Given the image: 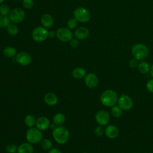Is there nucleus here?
I'll return each instance as SVG.
<instances>
[{
  "mask_svg": "<svg viewBox=\"0 0 153 153\" xmlns=\"http://www.w3.org/2000/svg\"><path fill=\"white\" fill-rule=\"evenodd\" d=\"M10 13L9 7L6 4H2L0 5V14L4 16H7Z\"/></svg>",
  "mask_w": 153,
  "mask_h": 153,
  "instance_id": "c85d7f7f",
  "label": "nucleus"
},
{
  "mask_svg": "<svg viewBox=\"0 0 153 153\" xmlns=\"http://www.w3.org/2000/svg\"><path fill=\"white\" fill-rule=\"evenodd\" d=\"M55 36H56V33H55L54 31L50 30L48 32V37L50 38H54Z\"/></svg>",
  "mask_w": 153,
  "mask_h": 153,
  "instance_id": "c9c22d12",
  "label": "nucleus"
},
{
  "mask_svg": "<svg viewBox=\"0 0 153 153\" xmlns=\"http://www.w3.org/2000/svg\"><path fill=\"white\" fill-rule=\"evenodd\" d=\"M41 22L44 27L49 28L53 26L54 20L50 14H44L41 16Z\"/></svg>",
  "mask_w": 153,
  "mask_h": 153,
  "instance_id": "a211bd4d",
  "label": "nucleus"
},
{
  "mask_svg": "<svg viewBox=\"0 0 153 153\" xmlns=\"http://www.w3.org/2000/svg\"><path fill=\"white\" fill-rule=\"evenodd\" d=\"M146 88L147 90L153 93V78L149 79L147 83H146Z\"/></svg>",
  "mask_w": 153,
  "mask_h": 153,
  "instance_id": "72a5a7b5",
  "label": "nucleus"
},
{
  "mask_svg": "<svg viewBox=\"0 0 153 153\" xmlns=\"http://www.w3.org/2000/svg\"><path fill=\"white\" fill-rule=\"evenodd\" d=\"M72 76L75 79H81L86 75L85 70L81 67L75 68L72 72Z\"/></svg>",
  "mask_w": 153,
  "mask_h": 153,
  "instance_id": "6ab92c4d",
  "label": "nucleus"
},
{
  "mask_svg": "<svg viewBox=\"0 0 153 153\" xmlns=\"http://www.w3.org/2000/svg\"><path fill=\"white\" fill-rule=\"evenodd\" d=\"M44 102L48 106H54L58 102L57 96L53 93H48L44 97Z\"/></svg>",
  "mask_w": 153,
  "mask_h": 153,
  "instance_id": "dca6fc26",
  "label": "nucleus"
},
{
  "mask_svg": "<svg viewBox=\"0 0 153 153\" xmlns=\"http://www.w3.org/2000/svg\"><path fill=\"white\" fill-rule=\"evenodd\" d=\"M5 150L8 153H15L17 150V148L15 144L10 143L6 146Z\"/></svg>",
  "mask_w": 153,
  "mask_h": 153,
  "instance_id": "c756f323",
  "label": "nucleus"
},
{
  "mask_svg": "<svg viewBox=\"0 0 153 153\" xmlns=\"http://www.w3.org/2000/svg\"><path fill=\"white\" fill-rule=\"evenodd\" d=\"M56 36L62 42H68L73 38V34L69 28L60 27L56 32Z\"/></svg>",
  "mask_w": 153,
  "mask_h": 153,
  "instance_id": "6e6552de",
  "label": "nucleus"
},
{
  "mask_svg": "<svg viewBox=\"0 0 153 153\" xmlns=\"http://www.w3.org/2000/svg\"><path fill=\"white\" fill-rule=\"evenodd\" d=\"M95 119L99 126L107 125L110 120L109 113L105 110H100L97 111L95 115Z\"/></svg>",
  "mask_w": 153,
  "mask_h": 153,
  "instance_id": "9d476101",
  "label": "nucleus"
},
{
  "mask_svg": "<svg viewBox=\"0 0 153 153\" xmlns=\"http://www.w3.org/2000/svg\"><path fill=\"white\" fill-rule=\"evenodd\" d=\"M139 62H138V60L136 59V58L133 57L132 59H131L128 62V65L130 66V67H131V68H134L136 66H138Z\"/></svg>",
  "mask_w": 153,
  "mask_h": 153,
  "instance_id": "473e14b6",
  "label": "nucleus"
},
{
  "mask_svg": "<svg viewBox=\"0 0 153 153\" xmlns=\"http://www.w3.org/2000/svg\"><path fill=\"white\" fill-rule=\"evenodd\" d=\"M74 18L79 22H88L91 17L89 11L84 7H78L74 12Z\"/></svg>",
  "mask_w": 153,
  "mask_h": 153,
  "instance_id": "39448f33",
  "label": "nucleus"
},
{
  "mask_svg": "<svg viewBox=\"0 0 153 153\" xmlns=\"http://www.w3.org/2000/svg\"><path fill=\"white\" fill-rule=\"evenodd\" d=\"M111 112L113 117L115 118H119L123 114V109L118 105H114L112 106Z\"/></svg>",
  "mask_w": 153,
  "mask_h": 153,
  "instance_id": "b1692460",
  "label": "nucleus"
},
{
  "mask_svg": "<svg viewBox=\"0 0 153 153\" xmlns=\"http://www.w3.org/2000/svg\"><path fill=\"white\" fill-rule=\"evenodd\" d=\"M118 99V94L113 90H106L103 91L100 96L101 103L107 107H112L117 103Z\"/></svg>",
  "mask_w": 153,
  "mask_h": 153,
  "instance_id": "f257e3e1",
  "label": "nucleus"
},
{
  "mask_svg": "<svg viewBox=\"0 0 153 153\" xmlns=\"http://www.w3.org/2000/svg\"><path fill=\"white\" fill-rule=\"evenodd\" d=\"M150 72H151V76H152V77L153 78V64H152V66H151Z\"/></svg>",
  "mask_w": 153,
  "mask_h": 153,
  "instance_id": "4c0bfd02",
  "label": "nucleus"
},
{
  "mask_svg": "<svg viewBox=\"0 0 153 153\" xmlns=\"http://www.w3.org/2000/svg\"><path fill=\"white\" fill-rule=\"evenodd\" d=\"M36 127L41 131L48 129L50 126L49 119L45 117H40L36 120Z\"/></svg>",
  "mask_w": 153,
  "mask_h": 153,
  "instance_id": "ddd939ff",
  "label": "nucleus"
},
{
  "mask_svg": "<svg viewBox=\"0 0 153 153\" xmlns=\"http://www.w3.org/2000/svg\"><path fill=\"white\" fill-rule=\"evenodd\" d=\"M17 1H20V0H17Z\"/></svg>",
  "mask_w": 153,
  "mask_h": 153,
  "instance_id": "ea45409f",
  "label": "nucleus"
},
{
  "mask_svg": "<svg viewBox=\"0 0 153 153\" xmlns=\"http://www.w3.org/2000/svg\"><path fill=\"white\" fill-rule=\"evenodd\" d=\"M25 17V13L23 10L19 8L13 9L9 14V19L14 23H18L22 22Z\"/></svg>",
  "mask_w": 153,
  "mask_h": 153,
  "instance_id": "1a4fd4ad",
  "label": "nucleus"
},
{
  "mask_svg": "<svg viewBox=\"0 0 153 153\" xmlns=\"http://www.w3.org/2000/svg\"><path fill=\"white\" fill-rule=\"evenodd\" d=\"M69 44L72 47L76 48L79 45V41L78 39L76 38H72L70 41H69Z\"/></svg>",
  "mask_w": 153,
  "mask_h": 153,
  "instance_id": "f704fd0d",
  "label": "nucleus"
},
{
  "mask_svg": "<svg viewBox=\"0 0 153 153\" xmlns=\"http://www.w3.org/2000/svg\"><path fill=\"white\" fill-rule=\"evenodd\" d=\"M32 37L35 42H42L48 37V31L44 27H36L32 31Z\"/></svg>",
  "mask_w": 153,
  "mask_h": 153,
  "instance_id": "423d86ee",
  "label": "nucleus"
},
{
  "mask_svg": "<svg viewBox=\"0 0 153 153\" xmlns=\"http://www.w3.org/2000/svg\"><path fill=\"white\" fill-rule=\"evenodd\" d=\"M105 133L108 138L115 139L119 134V130L118 127L114 125H109L106 127Z\"/></svg>",
  "mask_w": 153,
  "mask_h": 153,
  "instance_id": "4468645a",
  "label": "nucleus"
},
{
  "mask_svg": "<svg viewBox=\"0 0 153 153\" xmlns=\"http://www.w3.org/2000/svg\"><path fill=\"white\" fill-rule=\"evenodd\" d=\"M3 54L5 57L11 58L16 55V50L13 47L8 46L3 50Z\"/></svg>",
  "mask_w": 153,
  "mask_h": 153,
  "instance_id": "4be33fe9",
  "label": "nucleus"
},
{
  "mask_svg": "<svg viewBox=\"0 0 153 153\" xmlns=\"http://www.w3.org/2000/svg\"><path fill=\"white\" fill-rule=\"evenodd\" d=\"M48 153H62V152L57 148H53L50 149Z\"/></svg>",
  "mask_w": 153,
  "mask_h": 153,
  "instance_id": "e433bc0d",
  "label": "nucleus"
},
{
  "mask_svg": "<svg viewBox=\"0 0 153 153\" xmlns=\"http://www.w3.org/2000/svg\"><path fill=\"white\" fill-rule=\"evenodd\" d=\"M69 131L65 127L57 126L53 129V136L54 140L59 144L66 143L69 139Z\"/></svg>",
  "mask_w": 153,
  "mask_h": 153,
  "instance_id": "f03ea898",
  "label": "nucleus"
},
{
  "mask_svg": "<svg viewBox=\"0 0 153 153\" xmlns=\"http://www.w3.org/2000/svg\"><path fill=\"white\" fill-rule=\"evenodd\" d=\"M25 123L29 128L33 127L36 124V119L33 115L29 114L25 118Z\"/></svg>",
  "mask_w": 153,
  "mask_h": 153,
  "instance_id": "5701e85b",
  "label": "nucleus"
},
{
  "mask_svg": "<svg viewBox=\"0 0 153 153\" xmlns=\"http://www.w3.org/2000/svg\"><path fill=\"white\" fill-rule=\"evenodd\" d=\"M118 105L124 111H128L131 109L133 106V102L131 98L125 94H121L120 97H118Z\"/></svg>",
  "mask_w": 153,
  "mask_h": 153,
  "instance_id": "0eeeda50",
  "label": "nucleus"
},
{
  "mask_svg": "<svg viewBox=\"0 0 153 153\" xmlns=\"http://www.w3.org/2000/svg\"><path fill=\"white\" fill-rule=\"evenodd\" d=\"M8 33L11 36H15L17 34L19 29L18 27L14 24H10L7 29Z\"/></svg>",
  "mask_w": 153,
  "mask_h": 153,
  "instance_id": "bb28decb",
  "label": "nucleus"
},
{
  "mask_svg": "<svg viewBox=\"0 0 153 153\" xmlns=\"http://www.w3.org/2000/svg\"><path fill=\"white\" fill-rule=\"evenodd\" d=\"M67 26L69 29H74L78 26V21L75 18L70 19L67 22Z\"/></svg>",
  "mask_w": 153,
  "mask_h": 153,
  "instance_id": "cd10ccee",
  "label": "nucleus"
},
{
  "mask_svg": "<svg viewBox=\"0 0 153 153\" xmlns=\"http://www.w3.org/2000/svg\"><path fill=\"white\" fill-rule=\"evenodd\" d=\"M23 5L26 9H30L33 5V0H23Z\"/></svg>",
  "mask_w": 153,
  "mask_h": 153,
  "instance_id": "2f4dec72",
  "label": "nucleus"
},
{
  "mask_svg": "<svg viewBox=\"0 0 153 153\" xmlns=\"http://www.w3.org/2000/svg\"><path fill=\"white\" fill-rule=\"evenodd\" d=\"M137 67L139 72L143 74H148L150 71V69H151V66L145 60H141L139 63Z\"/></svg>",
  "mask_w": 153,
  "mask_h": 153,
  "instance_id": "aec40b11",
  "label": "nucleus"
},
{
  "mask_svg": "<svg viewBox=\"0 0 153 153\" xmlns=\"http://www.w3.org/2000/svg\"><path fill=\"white\" fill-rule=\"evenodd\" d=\"M131 54L133 57L141 61L148 56L149 50L146 45L142 43H137L132 47Z\"/></svg>",
  "mask_w": 153,
  "mask_h": 153,
  "instance_id": "7ed1b4c3",
  "label": "nucleus"
},
{
  "mask_svg": "<svg viewBox=\"0 0 153 153\" xmlns=\"http://www.w3.org/2000/svg\"><path fill=\"white\" fill-rule=\"evenodd\" d=\"M88 35H89L88 29L87 27H83V26L77 28L74 32V36L75 38L79 40H82L87 38Z\"/></svg>",
  "mask_w": 153,
  "mask_h": 153,
  "instance_id": "2eb2a0df",
  "label": "nucleus"
},
{
  "mask_svg": "<svg viewBox=\"0 0 153 153\" xmlns=\"http://www.w3.org/2000/svg\"><path fill=\"white\" fill-rule=\"evenodd\" d=\"M16 62L22 66H27L32 62L31 56L25 51L19 53L16 56Z\"/></svg>",
  "mask_w": 153,
  "mask_h": 153,
  "instance_id": "9b49d317",
  "label": "nucleus"
},
{
  "mask_svg": "<svg viewBox=\"0 0 153 153\" xmlns=\"http://www.w3.org/2000/svg\"><path fill=\"white\" fill-rule=\"evenodd\" d=\"M85 85L90 88H94L97 87L99 82L98 77L94 73H88L84 76Z\"/></svg>",
  "mask_w": 153,
  "mask_h": 153,
  "instance_id": "f8f14e48",
  "label": "nucleus"
},
{
  "mask_svg": "<svg viewBox=\"0 0 153 153\" xmlns=\"http://www.w3.org/2000/svg\"><path fill=\"white\" fill-rule=\"evenodd\" d=\"M3 1H4V0H0V4H1Z\"/></svg>",
  "mask_w": 153,
  "mask_h": 153,
  "instance_id": "58836bf2",
  "label": "nucleus"
},
{
  "mask_svg": "<svg viewBox=\"0 0 153 153\" xmlns=\"http://www.w3.org/2000/svg\"><path fill=\"white\" fill-rule=\"evenodd\" d=\"M105 133V130L102 126H99L94 129V133L98 137H101Z\"/></svg>",
  "mask_w": 153,
  "mask_h": 153,
  "instance_id": "7c9ffc66",
  "label": "nucleus"
},
{
  "mask_svg": "<svg viewBox=\"0 0 153 153\" xmlns=\"http://www.w3.org/2000/svg\"><path fill=\"white\" fill-rule=\"evenodd\" d=\"M10 20L9 17L7 16H4L0 14V27L5 28L7 27L10 24Z\"/></svg>",
  "mask_w": 153,
  "mask_h": 153,
  "instance_id": "393cba45",
  "label": "nucleus"
},
{
  "mask_svg": "<svg viewBox=\"0 0 153 153\" xmlns=\"http://www.w3.org/2000/svg\"><path fill=\"white\" fill-rule=\"evenodd\" d=\"M33 147L29 142L23 143L17 147V153H33Z\"/></svg>",
  "mask_w": 153,
  "mask_h": 153,
  "instance_id": "f3484780",
  "label": "nucleus"
},
{
  "mask_svg": "<svg viewBox=\"0 0 153 153\" xmlns=\"http://www.w3.org/2000/svg\"><path fill=\"white\" fill-rule=\"evenodd\" d=\"M53 121L54 125L57 126H60L65 121V116L62 113H57L53 117Z\"/></svg>",
  "mask_w": 153,
  "mask_h": 153,
  "instance_id": "412c9836",
  "label": "nucleus"
},
{
  "mask_svg": "<svg viewBox=\"0 0 153 153\" xmlns=\"http://www.w3.org/2000/svg\"><path fill=\"white\" fill-rule=\"evenodd\" d=\"M26 138L28 142L32 144L39 143L42 139V133L37 128H29L26 133Z\"/></svg>",
  "mask_w": 153,
  "mask_h": 153,
  "instance_id": "20e7f679",
  "label": "nucleus"
},
{
  "mask_svg": "<svg viewBox=\"0 0 153 153\" xmlns=\"http://www.w3.org/2000/svg\"><path fill=\"white\" fill-rule=\"evenodd\" d=\"M40 145L41 147L44 149V150H50L52 146H53V143L51 142L50 140L48 139H44L42 140L40 142Z\"/></svg>",
  "mask_w": 153,
  "mask_h": 153,
  "instance_id": "a878e982",
  "label": "nucleus"
}]
</instances>
